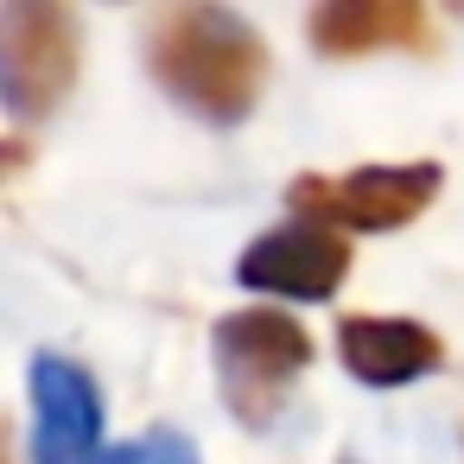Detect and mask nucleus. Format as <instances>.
I'll use <instances>...</instances> for the list:
<instances>
[{
    "instance_id": "1",
    "label": "nucleus",
    "mask_w": 464,
    "mask_h": 464,
    "mask_svg": "<svg viewBox=\"0 0 464 464\" xmlns=\"http://www.w3.org/2000/svg\"><path fill=\"white\" fill-rule=\"evenodd\" d=\"M147 71L185 115L236 128L267 90V39L242 14L191 0V7H166L147 26Z\"/></svg>"
},
{
    "instance_id": "2",
    "label": "nucleus",
    "mask_w": 464,
    "mask_h": 464,
    "mask_svg": "<svg viewBox=\"0 0 464 464\" xmlns=\"http://www.w3.org/2000/svg\"><path fill=\"white\" fill-rule=\"evenodd\" d=\"M217 350V388L229 401L236 420L248 426H267L286 382L312 362V337L293 312H274V305H248V312H229L210 337Z\"/></svg>"
},
{
    "instance_id": "3",
    "label": "nucleus",
    "mask_w": 464,
    "mask_h": 464,
    "mask_svg": "<svg viewBox=\"0 0 464 464\" xmlns=\"http://www.w3.org/2000/svg\"><path fill=\"white\" fill-rule=\"evenodd\" d=\"M77 83V20L58 0H14L0 14V96L14 121L52 115Z\"/></svg>"
},
{
    "instance_id": "4",
    "label": "nucleus",
    "mask_w": 464,
    "mask_h": 464,
    "mask_svg": "<svg viewBox=\"0 0 464 464\" xmlns=\"http://www.w3.org/2000/svg\"><path fill=\"white\" fill-rule=\"evenodd\" d=\"M439 198V166H362V172H343V179H293L286 204L305 217V223H337V229H356V236H382V229H401L413 223L426 204Z\"/></svg>"
},
{
    "instance_id": "5",
    "label": "nucleus",
    "mask_w": 464,
    "mask_h": 464,
    "mask_svg": "<svg viewBox=\"0 0 464 464\" xmlns=\"http://www.w3.org/2000/svg\"><path fill=\"white\" fill-rule=\"evenodd\" d=\"M350 274V242L324 223H280L267 236H255L236 261V280L274 299H331Z\"/></svg>"
},
{
    "instance_id": "6",
    "label": "nucleus",
    "mask_w": 464,
    "mask_h": 464,
    "mask_svg": "<svg viewBox=\"0 0 464 464\" xmlns=\"http://www.w3.org/2000/svg\"><path fill=\"white\" fill-rule=\"evenodd\" d=\"M102 388L71 356H33V464H96Z\"/></svg>"
},
{
    "instance_id": "7",
    "label": "nucleus",
    "mask_w": 464,
    "mask_h": 464,
    "mask_svg": "<svg viewBox=\"0 0 464 464\" xmlns=\"http://www.w3.org/2000/svg\"><path fill=\"white\" fill-rule=\"evenodd\" d=\"M312 45L324 58H362V52H426L432 45V26H426V7L413 0H324L305 20Z\"/></svg>"
},
{
    "instance_id": "8",
    "label": "nucleus",
    "mask_w": 464,
    "mask_h": 464,
    "mask_svg": "<svg viewBox=\"0 0 464 464\" xmlns=\"http://www.w3.org/2000/svg\"><path fill=\"white\" fill-rule=\"evenodd\" d=\"M337 350H343V369L369 388H401L445 362V343L413 318H343Z\"/></svg>"
},
{
    "instance_id": "9",
    "label": "nucleus",
    "mask_w": 464,
    "mask_h": 464,
    "mask_svg": "<svg viewBox=\"0 0 464 464\" xmlns=\"http://www.w3.org/2000/svg\"><path fill=\"white\" fill-rule=\"evenodd\" d=\"M102 464H198V451H191V439L185 432H140V439H128V445H109L102 451Z\"/></svg>"
}]
</instances>
